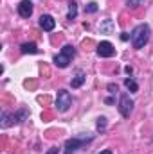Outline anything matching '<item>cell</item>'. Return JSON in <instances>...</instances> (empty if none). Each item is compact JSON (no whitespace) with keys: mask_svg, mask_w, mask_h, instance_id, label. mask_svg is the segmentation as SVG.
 Segmentation results:
<instances>
[{"mask_svg":"<svg viewBox=\"0 0 153 154\" xmlns=\"http://www.w3.org/2000/svg\"><path fill=\"white\" fill-rule=\"evenodd\" d=\"M99 154H112V151H108V149H106V151H101Z\"/></svg>","mask_w":153,"mask_h":154,"instance_id":"44dd1931","label":"cell"},{"mask_svg":"<svg viewBox=\"0 0 153 154\" xmlns=\"http://www.w3.org/2000/svg\"><path fill=\"white\" fill-rule=\"evenodd\" d=\"M112 27H114L112 20H105V23L101 25V32H110V31H112Z\"/></svg>","mask_w":153,"mask_h":154,"instance_id":"9a60e30c","label":"cell"},{"mask_svg":"<svg viewBox=\"0 0 153 154\" xmlns=\"http://www.w3.org/2000/svg\"><path fill=\"white\" fill-rule=\"evenodd\" d=\"M18 14H20L22 18H29V16L33 14V4H31L29 0H22V2L18 4Z\"/></svg>","mask_w":153,"mask_h":154,"instance_id":"ba28073f","label":"cell"},{"mask_svg":"<svg viewBox=\"0 0 153 154\" xmlns=\"http://www.w3.org/2000/svg\"><path fill=\"white\" fill-rule=\"evenodd\" d=\"M92 140V136H86V134H83V136H74V138H70V140H67L65 142V151L63 154H74L77 149H81L86 142H90Z\"/></svg>","mask_w":153,"mask_h":154,"instance_id":"3957f363","label":"cell"},{"mask_svg":"<svg viewBox=\"0 0 153 154\" xmlns=\"http://www.w3.org/2000/svg\"><path fill=\"white\" fill-rule=\"evenodd\" d=\"M85 11H86V13H96V11H97V4H96V2H90V4L85 7Z\"/></svg>","mask_w":153,"mask_h":154,"instance_id":"ac0fdd59","label":"cell"},{"mask_svg":"<svg viewBox=\"0 0 153 154\" xmlns=\"http://www.w3.org/2000/svg\"><path fill=\"white\" fill-rule=\"evenodd\" d=\"M124 86H126L130 91H133V93L139 91V84H137V81H133L132 77H126V79H124Z\"/></svg>","mask_w":153,"mask_h":154,"instance_id":"8fae6325","label":"cell"},{"mask_svg":"<svg viewBox=\"0 0 153 154\" xmlns=\"http://www.w3.org/2000/svg\"><path fill=\"white\" fill-rule=\"evenodd\" d=\"M11 124H15L13 115H9L7 111H2V122H0V125H2V127H9Z\"/></svg>","mask_w":153,"mask_h":154,"instance_id":"7c38bea8","label":"cell"},{"mask_svg":"<svg viewBox=\"0 0 153 154\" xmlns=\"http://www.w3.org/2000/svg\"><path fill=\"white\" fill-rule=\"evenodd\" d=\"M142 2H144V0H126V5L132 7V9H135V7L142 5Z\"/></svg>","mask_w":153,"mask_h":154,"instance_id":"e0dca14e","label":"cell"},{"mask_svg":"<svg viewBox=\"0 0 153 154\" xmlns=\"http://www.w3.org/2000/svg\"><path fill=\"white\" fill-rule=\"evenodd\" d=\"M40 27L49 32V31H54L56 22H54V18H52L50 14H41V16H40Z\"/></svg>","mask_w":153,"mask_h":154,"instance_id":"52a82bcc","label":"cell"},{"mask_svg":"<svg viewBox=\"0 0 153 154\" xmlns=\"http://www.w3.org/2000/svg\"><path fill=\"white\" fill-rule=\"evenodd\" d=\"M96 127H97V131H105V129H106V118H105V116H99Z\"/></svg>","mask_w":153,"mask_h":154,"instance_id":"2e32d148","label":"cell"},{"mask_svg":"<svg viewBox=\"0 0 153 154\" xmlns=\"http://www.w3.org/2000/svg\"><path fill=\"white\" fill-rule=\"evenodd\" d=\"M77 16V4L76 2H70L69 4V13H67V18L69 20H74Z\"/></svg>","mask_w":153,"mask_h":154,"instance_id":"4fadbf2b","label":"cell"},{"mask_svg":"<svg viewBox=\"0 0 153 154\" xmlns=\"http://www.w3.org/2000/svg\"><path fill=\"white\" fill-rule=\"evenodd\" d=\"M108 90H110L112 93H115V91H117V84H108Z\"/></svg>","mask_w":153,"mask_h":154,"instance_id":"ffe728a7","label":"cell"},{"mask_svg":"<svg viewBox=\"0 0 153 154\" xmlns=\"http://www.w3.org/2000/svg\"><path fill=\"white\" fill-rule=\"evenodd\" d=\"M85 81H86V75H85L83 72H77L76 75L72 77V81H70V86H72V88H79V86H83Z\"/></svg>","mask_w":153,"mask_h":154,"instance_id":"9c48e42d","label":"cell"},{"mask_svg":"<svg viewBox=\"0 0 153 154\" xmlns=\"http://www.w3.org/2000/svg\"><path fill=\"white\" fill-rule=\"evenodd\" d=\"M20 48H22L24 54H38V48H36L34 43H22Z\"/></svg>","mask_w":153,"mask_h":154,"instance_id":"30bf717a","label":"cell"},{"mask_svg":"<svg viewBox=\"0 0 153 154\" xmlns=\"http://www.w3.org/2000/svg\"><path fill=\"white\" fill-rule=\"evenodd\" d=\"M72 106V97L67 90H60L58 95H56V109L60 113H65L69 111V108Z\"/></svg>","mask_w":153,"mask_h":154,"instance_id":"277c9868","label":"cell"},{"mask_svg":"<svg viewBox=\"0 0 153 154\" xmlns=\"http://www.w3.org/2000/svg\"><path fill=\"white\" fill-rule=\"evenodd\" d=\"M119 113L124 116V118H128L130 113H132V109H133V100L130 99V95L128 93H122L121 95V99H119Z\"/></svg>","mask_w":153,"mask_h":154,"instance_id":"5b68a950","label":"cell"},{"mask_svg":"<svg viewBox=\"0 0 153 154\" xmlns=\"http://www.w3.org/2000/svg\"><path fill=\"white\" fill-rule=\"evenodd\" d=\"M60 151H58V147H50L49 151H47V154H58Z\"/></svg>","mask_w":153,"mask_h":154,"instance_id":"d6986e66","label":"cell"},{"mask_svg":"<svg viewBox=\"0 0 153 154\" xmlns=\"http://www.w3.org/2000/svg\"><path fill=\"white\" fill-rule=\"evenodd\" d=\"M151 36V29L148 23H139L133 31H132V45L133 48H142Z\"/></svg>","mask_w":153,"mask_h":154,"instance_id":"6da1fadb","label":"cell"},{"mask_svg":"<svg viewBox=\"0 0 153 154\" xmlns=\"http://www.w3.org/2000/svg\"><path fill=\"white\" fill-rule=\"evenodd\" d=\"M96 52H97L99 57H112L115 54V48L110 41H101V43L97 45V50H96Z\"/></svg>","mask_w":153,"mask_h":154,"instance_id":"8992f818","label":"cell"},{"mask_svg":"<svg viewBox=\"0 0 153 154\" xmlns=\"http://www.w3.org/2000/svg\"><path fill=\"white\" fill-rule=\"evenodd\" d=\"M76 56V48L72 47V45H63V48H61V52L58 54V56H54V65L58 66V68H67L69 65H70V59Z\"/></svg>","mask_w":153,"mask_h":154,"instance_id":"7a4b0ae2","label":"cell"},{"mask_svg":"<svg viewBox=\"0 0 153 154\" xmlns=\"http://www.w3.org/2000/svg\"><path fill=\"white\" fill-rule=\"evenodd\" d=\"M25 118H27V111H25V109H22V111H18V113H15V115H13L15 124H22Z\"/></svg>","mask_w":153,"mask_h":154,"instance_id":"5bb4252c","label":"cell"}]
</instances>
